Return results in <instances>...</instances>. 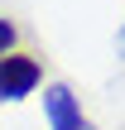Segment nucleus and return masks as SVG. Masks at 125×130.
Returning <instances> with one entry per match:
<instances>
[{"mask_svg":"<svg viewBox=\"0 0 125 130\" xmlns=\"http://www.w3.org/2000/svg\"><path fill=\"white\" fill-rule=\"evenodd\" d=\"M43 82V68L34 53H0V101H24L34 87Z\"/></svg>","mask_w":125,"mask_h":130,"instance_id":"nucleus-1","label":"nucleus"},{"mask_svg":"<svg viewBox=\"0 0 125 130\" xmlns=\"http://www.w3.org/2000/svg\"><path fill=\"white\" fill-rule=\"evenodd\" d=\"M120 53H125V29H120Z\"/></svg>","mask_w":125,"mask_h":130,"instance_id":"nucleus-4","label":"nucleus"},{"mask_svg":"<svg viewBox=\"0 0 125 130\" xmlns=\"http://www.w3.org/2000/svg\"><path fill=\"white\" fill-rule=\"evenodd\" d=\"M43 116H48V130H96L87 116H82L77 96H72L63 82H53V87L43 92Z\"/></svg>","mask_w":125,"mask_h":130,"instance_id":"nucleus-2","label":"nucleus"},{"mask_svg":"<svg viewBox=\"0 0 125 130\" xmlns=\"http://www.w3.org/2000/svg\"><path fill=\"white\" fill-rule=\"evenodd\" d=\"M10 48H14V24L0 14V53H10Z\"/></svg>","mask_w":125,"mask_h":130,"instance_id":"nucleus-3","label":"nucleus"}]
</instances>
